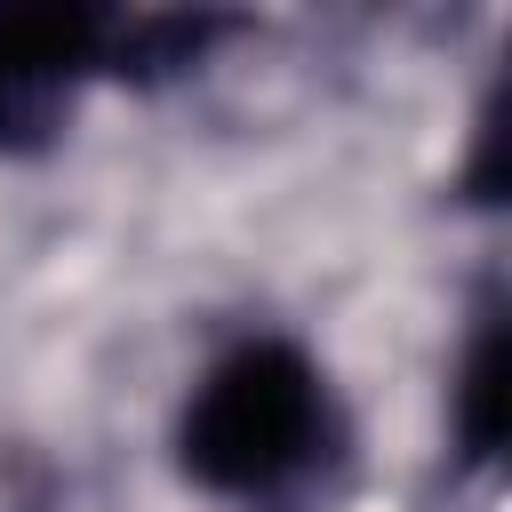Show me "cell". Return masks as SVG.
Listing matches in <instances>:
<instances>
[{"mask_svg": "<svg viewBox=\"0 0 512 512\" xmlns=\"http://www.w3.org/2000/svg\"><path fill=\"white\" fill-rule=\"evenodd\" d=\"M112 56V16L96 8H16L0 16V160L56 144L80 88Z\"/></svg>", "mask_w": 512, "mask_h": 512, "instance_id": "7a4b0ae2", "label": "cell"}, {"mask_svg": "<svg viewBox=\"0 0 512 512\" xmlns=\"http://www.w3.org/2000/svg\"><path fill=\"white\" fill-rule=\"evenodd\" d=\"M328 440H336L328 376L288 336H248V344L216 352L176 424L184 472L216 496H256V504L296 488L328 456Z\"/></svg>", "mask_w": 512, "mask_h": 512, "instance_id": "6da1fadb", "label": "cell"}, {"mask_svg": "<svg viewBox=\"0 0 512 512\" xmlns=\"http://www.w3.org/2000/svg\"><path fill=\"white\" fill-rule=\"evenodd\" d=\"M456 440L472 464H488L504 440V320H488L456 368Z\"/></svg>", "mask_w": 512, "mask_h": 512, "instance_id": "3957f363", "label": "cell"}]
</instances>
